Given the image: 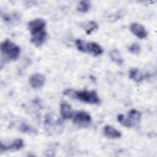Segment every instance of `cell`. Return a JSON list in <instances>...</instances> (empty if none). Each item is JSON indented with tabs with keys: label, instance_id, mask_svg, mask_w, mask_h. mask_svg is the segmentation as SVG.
I'll use <instances>...</instances> for the list:
<instances>
[{
	"label": "cell",
	"instance_id": "1",
	"mask_svg": "<svg viewBox=\"0 0 157 157\" xmlns=\"http://www.w3.org/2000/svg\"><path fill=\"white\" fill-rule=\"evenodd\" d=\"M28 26L31 36V42L37 47H40L47 36L45 20L42 18H36L31 20Z\"/></svg>",
	"mask_w": 157,
	"mask_h": 157
},
{
	"label": "cell",
	"instance_id": "2",
	"mask_svg": "<svg viewBox=\"0 0 157 157\" xmlns=\"http://www.w3.org/2000/svg\"><path fill=\"white\" fill-rule=\"evenodd\" d=\"M63 94L88 104H96L100 102V99L98 96L96 91L94 90L75 91L73 89L69 88L64 90Z\"/></svg>",
	"mask_w": 157,
	"mask_h": 157
},
{
	"label": "cell",
	"instance_id": "3",
	"mask_svg": "<svg viewBox=\"0 0 157 157\" xmlns=\"http://www.w3.org/2000/svg\"><path fill=\"white\" fill-rule=\"evenodd\" d=\"M0 48L1 60L5 59L6 61H15L18 58L21 52L20 47L9 39L1 44Z\"/></svg>",
	"mask_w": 157,
	"mask_h": 157
},
{
	"label": "cell",
	"instance_id": "4",
	"mask_svg": "<svg viewBox=\"0 0 157 157\" xmlns=\"http://www.w3.org/2000/svg\"><path fill=\"white\" fill-rule=\"evenodd\" d=\"M75 45L80 52L88 53L94 56L101 55L103 53L102 48L94 42H87L78 39L75 40Z\"/></svg>",
	"mask_w": 157,
	"mask_h": 157
},
{
	"label": "cell",
	"instance_id": "5",
	"mask_svg": "<svg viewBox=\"0 0 157 157\" xmlns=\"http://www.w3.org/2000/svg\"><path fill=\"white\" fill-rule=\"evenodd\" d=\"M142 113L137 110L131 109L128 112V116L126 117L123 114H119L117 117L118 122L126 128H131L140 123Z\"/></svg>",
	"mask_w": 157,
	"mask_h": 157
},
{
	"label": "cell",
	"instance_id": "6",
	"mask_svg": "<svg viewBox=\"0 0 157 157\" xmlns=\"http://www.w3.org/2000/svg\"><path fill=\"white\" fill-rule=\"evenodd\" d=\"M91 117L90 114L85 111H78L74 113L72 116V121L74 124L80 126H86L91 123Z\"/></svg>",
	"mask_w": 157,
	"mask_h": 157
},
{
	"label": "cell",
	"instance_id": "7",
	"mask_svg": "<svg viewBox=\"0 0 157 157\" xmlns=\"http://www.w3.org/2000/svg\"><path fill=\"white\" fill-rule=\"evenodd\" d=\"M24 147V142L21 139H17L10 143L4 144L2 142H1L0 144V151L1 153L4 151L11 150H19Z\"/></svg>",
	"mask_w": 157,
	"mask_h": 157
},
{
	"label": "cell",
	"instance_id": "8",
	"mask_svg": "<svg viewBox=\"0 0 157 157\" xmlns=\"http://www.w3.org/2000/svg\"><path fill=\"white\" fill-rule=\"evenodd\" d=\"M129 29L134 36L141 39L146 38L148 35L145 27L138 23H131L129 26Z\"/></svg>",
	"mask_w": 157,
	"mask_h": 157
},
{
	"label": "cell",
	"instance_id": "9",
	"mask_svg": "<svg viewBox=\"0 0 157 157\" xmlns=\"http://www.w3.org/2000/svg\"><path fill=\"white\" fill-rule=\"evenodd\" d=\"M29 82L32 88H40L44 86L45 82V77L41 74L36 73L30 77Z\"/></svg>",
	"mask_w": 157,
	"mask_h": 157
},
{
	"label": "cell",
	"instance_id": "10",
	"mask_svg": "<svg viewBox=\"0 0 157 157\" xmlns=\"http://www.w3.org/2000/svg\"><path fill=\"white\" fill-rule=\"evenodd\" d=\"M104 135L110 139H117L121 137V133L112 126L106 125L103 129Z\"/></svg>",
	"mask_w": 157,
	"mask_h": 157
},
{
	"label": "cell",
	"instance_id": "11",
	"mask_svg": "<svg viewBox=\"0 0 157 157\" xmlns=\"http://www.w3.org/2000/svg\"><path fill=\"white\" fill-rule=\"evenodd\" d=\"M60 112L62 117L64 120H67L72 117L74 112L71 105L67 102H63L60 105Z\"/></svg>",
	"mask_w": 157,
	"mask_h": 157
},
{
	"label": "cell",
	"instance_id": "12",
	"mask_svg": "<svg viewBox=\"0 0 157 157\" xmlns=\"http://www.w3.org/2000/svg\"><path fill=\"white\" fill-rule=\"evenodd\" d=\"M129 77L137 83H140L145 78L142 72L137 68H132L129 72Z\"/></svg>",
	"mask_w": 157,
	"mask_h": 157
},
{
	"label": "cell",
	"instance_id": "13",
	"mask_svg": "<svg viewBox=\"0 0 157 157\" xmlns=\"http://www.w3.org/2000/svg\"><path fill=\"white\" fill-rule=\"evenodd\" d=\"M109 56H110L111 60L112 61L116 63L117 64H121L123 63V59L121 57L120 52L115 49H113V50H112L110 51Z\"/></svg>",
	"mask_w": 157,
	"mask_h": 157
},
{
	"label": "cell",
	"instance_id": "14",
	"mask_svg": "<svg viewBox=\"0 0 157 157\" xmlns=\"http://www.w3.org/2000/svg\"><path fill=\"white\" fill-rule=\"evenodd\" d=\"M91 7V4L89 1H81L79 2L77 6V10L82 13L87 12Z\"/></svg>",
	"mask_w": 157,
	"mask_h": 157
},
{
	"label": "cell",
	"instance_id": "15",
	"mask_svg": "<svg viewBox=\"0 0 157 157\" xmlns=\"http://www.w3.org/2000/svg\"><path fill=\"white\" fill-rule=\"evenodd\" d=\"M85 32L87 34H90L93 31L98 28V24L94 21H89L87 23L83 25Z\"/></svg>",
	"mask_w": 157,
	"mask_h": 157
},
{
	"label": "cell",
	"instance_id": "16",
	"mask_svg": "<svg viewBox=\"0 0 157 157\" xmlns=\"http://www.w3.org/2000/svg\"><path fill=\"white\" fill-rule=\"evenodd\" d=\"M21 131L25 132V133H28L30 134H35L37 131L35 129L32 128L31 126L26 124V123H22L21 125L20 126V128Z\"/></svg>",
	"mask_w": 157,
	"mask_h": 157
},
{
	"label": "cell",
	"instance_id": "17",
	"mask_svg": "<svg viewBox=\"0 0 157 157\" xmlns=\"http://www.w3.org/2000/svg\"><path fill=\"white\" fill-rule=\"evenodd\" d=\"M128 50L129 52L132 53V54H134V55H138L141 50V48L140 47V45L138 44L134 43L131 44L129 48H128Z\"/></svg>",
	"mask_w": 157,
	"mask_h": 157
},
{
	"label": "cell",
	"instance_id": "18",
	"mask_svg": "<svg viewBox=\"0 0 157 157\" xmlns=\"http://www.w3.org/2000/svg\"><path fill=\"white\" fill-rule=\"evenodd\" d=\"M3 20L7 23H12L14 22L15 20H18L19 18L17 17V15H10V14H4L2 15Z\"/></svg>",
	"mask_w": 157,
	"mask_h": 157
}]
</instances>
